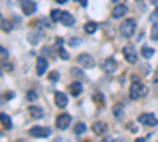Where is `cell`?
<instances>
[{
    "mask_svg": "<svg viewBox=\"0 0 158 142\" xmlns=\"http://www.w3.org/2000/svg\"><path fill=\"white\" fill-rule=\"evenodd\" d=\"M130 98L131 99H139V98H144L147 93H149V88L147 85H144L142 82H133L130 85Z\"/></svg>",
    "mask_w": 158,
    "mask_h": 142,
    "instance_id": "cell-1",
    "label": "cell"
},
{
    "mask_svg": "<svg viewBox=\"0 0 158 142\" xmlns=\"http://www.w3.org/2000/svg\"><path fill=\"white\" fill-rule=\"evenodd\" d=\"M0 76H2V70H0Z\"/></svg>",
    "mask_w": 158,
    "mask_h": 142,
    "instance_id": "cell-37",
    "label": "cell"
},
{
    "mask_svg": "<svg viewBox=\"0 0 158 142\" xmlns=\"http://www.w3.org/2000/svg\"><path fill=\"white\" fill-rule=\"evenodd\" d=\"M27 38H29L30 44H38V41H41V38H43V32L41 30H32V32H29Z\"/></svg>",
    "mask_w": 158,
    "mask_h": 142,
    "instance_id": "cell-12",
    "label": "cell"
},
{
    "mask_svg": "<svg viewBox=\"0 0 158 142\" xmlns=\"http://www.w3.org/2000/svg\"><path fill=\"white\" fill-rule=\"evenodd\" d=\"M77 63H79L82 68H94V67H95L94 57L89 55V54H79V55H77Z\"/></svg>",
    "mask_w": 158,
    "mask_h": 142,
    "instance_id": "cell-6",
    "label": "cell"
},
{
    "mask_svg": "<svg viewBox=\"0 0 158 142\" xmlns=\"http://www.w3.org/2000/svg\"><path fill=\"white\" fill-rule=\"evenodd\" d=\"M112 2L115 3V2H122V0H112ZM122 3H123V2H122Z\"/></svg>",
    "mask_w": 158,
    "mask_h": 142,
    "instance_id": "cell-36",
    "label": "cell"
},
{
    "mask_svg": "<svg viewBox=\"0 0 158 142\" xmlns=\"http://www.w3.org/2000/svg\"><path fill=\"white\" fill-rule=\"evenodd\" d=\"M68 90H70V93H71L73 96H79V95L82 93V84L79 82V81H74V82L70 84Z\"/></svg>",
    "mask_w": 158,
    "mask_h": 142,
    "instance_id": "cell-15",
    "label": "cell"
},
{
    "mask_svg": "<svg viewBox=\"0 0 158 142\" xmlns=\"http://www.w3.org/2000/svg\"><path fill=\"white\" fill-rule=\"evenodd\" d=\"M101 70H103L104 73H108V74H112V73L117 70V62H115L112 57L104 59V60L101 62Z\"/></svg>",
    "mask_w": 158,
    "mask_h": 142,
    "instance_id": "cell-8",
    "label": "cell"
},
{
    "mask_svg": "<svg viewBox=\"0 0 158 142\" xmlns=\"http://www.w3.org/2000/svg\"><path fill=\"white\" fill-rule=\"evenodd\" d=\"M150 36H152V40H153V41H156V40H158V24H153V25H152Z\"/></svg>",
    "mask_w": 158,
    "mask_h": 142,
    "instance_id": "cell-25",
    "label": "cell"
},
{
    "mask_svg": "<svg viewBox=\"0 0 158 142\" xmlns=\"http://www.w3.org/2000/svg\"><path fill=\"white\" fill-rule=\"evenodd\" d=\"M71 123V117L68 114H60L57 115V119H56V126L59 128V130H67V128L70 126Z\"/></svg>",
    "mask_w": 158,
    "mask_h": 142,
    "instance_id": "cell-9",
    "label": "cell"
},
{
    "mask_svg": "<svg viewBox=\"0 0 158 142\" xmlns=\"http://www.w3.org/2000/svg\"><path fill=\"white\" fill-rule=\"evenodd\" d=\"M0 57H3V59L8 57V51H6L3 46H0Z\"/></svg>",
    "mask_w": 158,
    "mask_h": 142,
    "instance_id": "cell-28",
    "label": "cell"
},
{
    "mask_svg": "<svg viewBox=\"0 0 158 142\" xmlns=\"http://www.w3.org/2000/svg\"><path fill=\"white\" fill-rule=\"evenodd\" d=\"M0 30L11 32V30H13V22L8 21V19H2V21H0Z\"/></svg>",
    "mask_w": 158,
    "mask_h": 142,
    "instance_id": "cell-21",
    "label": "cell"
},
{
    "mask_svg": "<svg viewBox=\"0 0 158 142\" xmlns=\"http://www.w3.org/2000/svg\"><path fill=\"white\" fill-rule=\"evenodd\" d=\"M97 29H98V24L94 22V21H89V22H85V25H84V30H85L87 33H95Z\"/></svg>",
    "mask_w": 158,
    "mask_h": 142,
    "instance_id": "cell-20",
    "label": "cell"
},
{
    "mask_svg": "<svg viewBox=\"0 0 158 142\" xmlns=\"http://www.w3.org/2000/svg\"><path fill=\"white\" fill-rule=\"evenodd\" d=\"M85 130H87L85 125H84V123H81V122L74 125V134H82V133H85Z\"/></svg>",
    "mask_w": 158,
    "mask_h": 142,
    "instance_id": "cell-24",
    "label": "cell"
},
{
    "mask_svg": "<svg viewBox=\"0 0 158 142\" xmlns=\"http://www.w3.org/2000/svg\"><path fill=\"white\" fill-rule=\"evenodd\" d=\"M38 98V93L35 92V90H30V92H27V99L29 101H35Z\"/></svg>",
    "mask_w": 158,
    "mask_h": 142,
    "instance_id": "cell-27",
    "label": "cell"
},
{
    "mask_svg": "<svg viewBox=\"0 0 158 142\" xmlns=\"http://www.w3.org/2000/svg\"><path fill=\"white\" fill-rule=\"evenodd\" d=\"M46 70H48V60L44 57H40L36 60V74L38 76H43L46 73Z\"/></svg>",
    "mask_w": 158,
    "mask_h": 142,
    "instance_id": "cell-13",
    "label": "cell"
},
{
    "mask_svg": "<svg viewBox=\"0 0 158 142\" xmlns=\"http://www.w3.org/2000/svg\"><path fill=\"white\" fill-rule=\"evenodd\" d=\"M92 131H94L95 134H104L108 131V125L104 123V122H95L94 125H92Z\"/></svg>",
    "mask_w": 158,
    "mask_h": 142,
    "instance_id": "cell-14",
    "label": "cell"
},
{
    "mask_svg": "<svg viewBox=\"0 0 158 142\" xmlns=\"http://www.w3.org/2000/svg\"><path fill=\"white\" fill-rule=\"evenodd\" d=\"M60 59H63V60H68V59H70V55H68V52H67V51L60 49Z\"/></svg>",
    "mask_w": 158,
    "mask_h": 142,
    "instance_id": "cell-29",
    "label": "cell"
},
{
    "mask_svg": "<svg viewBox=\"0 0 158 142\" xmlns=\"http://www.w3.org/2000/svg\"><path fill=\"white\" fill-rule=\"evenodd\" d=\"M153 84H155V87L158 88V77H156V79H155V81H153Z\"/></svg>",
    "mask_w": 158,
    "mask_h": 142,
    "instance_id": "cell-35",
    "label": "cell"
},
{
    "mask_svg": "<svg viewBox=\"0 0 158 142\" xmlns=\"http://www.w3.org/2000/svg\"><path fill=\"white\" fill-rule=\"evenodd\" d=\"M62 13H63V11H60V10H52V11H51V21L60 22V19H62Z\"/></svg>",
    "mask_w": 158,
    "mask_h": 142,
    "instance_id": "cell-23",
    "label": "cell"
},
{
    "mask_svg": "<svg viewBox=\"0 0 158 142\" xmlns=\"http://www.w3.org/2000/svg\"><path fill=\"white\" fill-rule=\"evenodd\" d=\"M101 142H117V140H115L114 137H111V136H108V137H104V139H103Z\"/></svg>",
    "mask_w": 158,
    "mask_h": 142,
    "instance_id": "cell-31",
    "label": "cell"
},
{
    "mask_svg": "<svg viewBox=\"0 0 158 142\" xmlns=\"http://www.w3.org/2000/svg\"><path fill=\"white\" fill-rule=\"evenodd\" d=\"M0 123L3 125V128H5V130H11V126H13V123H11V119L8 117L6 114H3V112H0Z\"/></svg>",
    "mask_w": 158,
    "mask_h": 142,
    "instance_id": "cell-18",
    "label": "cell"
},
{
    "mask_svg": "<svg viewBox=\"0 0 158 142\" xmlns=\"http://www.w3.org/2000/svg\"><path fill=\"white\" fill-rule=\"evenodd\" d=\"M112 114H114V119L122 120L123 119V106L122 104H115L114 109H112Z\"/></svg>",
    "mask_w": 158,
    "mask_h": 142,
    "instance_id": "cell-19",
    "label": "cell"
},
{
    "mask_svg": "<svg viewBox=\"0 0 158 142\" xmlns=\"http://www.w3.org/2000/svg\"><path fill=\"white\" fill-rule=\"evenodd\" d=\"M60 22H62L63 25H68V27H71V25H74V18L70 14L68 11H63V13H62V19H60Z\"/></svg>",
    "mask_w": 158,
    "mask_h": 142,
    "instance_id": "cell-16",
    "label": "cell"
},
{
    "mask_svg": "<svg viewBox=\"0 0 158 142\" xmlns=\"http://www.w3.org/2000/svg\"><path fill=\"white\" fill-rule=\"evenodd\" d=\"M74 2H77L81 6H85V5H87V0H74Z\"/></svg>",
    "mask_w": 158,
    "mask_h": 142,
    "instance_id": "cell-32",
    "label": "cell"
},
{
    "mask_svg": "<svg viewBox=\"0 0 158 142\" xmlns=\"http://www.w3.org/2000/svg\"><path fill=\"white\" fill-rule=\"evenodd\" d=\"M59 77H60V74H59L57 71H51V73H49V77H48V79H49L51 82H57V81H59Z\"/></svg>",
    "mask_w": 158,
    "mask_h": 142,
    "instance_id": "cell-26",
    "label": "cell"
},
{
    "mask_svg": "<svg viewBox=\"0 0 158 142\" xmlns=\"http://www.w3.org/2000/svg\"><path fill=\"white\" fill-rule=\"evenodd\" d=\"M56 2H57V3H62V5H63V3H67L68 0H56Z\"/></svg>",
    "mask_w": 158,
    "mask_h": 142,
    "instance_id": "cell-33",
    "label": "cell"
},
{
    "mask_svg": "<svg viewBox=\"0 0 158 142\" xmlns=\"http://www.w3.org/2000/svg\"><path fill=\"white\" fill-rule=\"evenodd\" d=\"M29 133L33 137H48V136H51V128H48V126H33V128H30Z\"/></svg>",
    "mask_w": 158,
    "mask_h": 142,
    "instance_id": "cell-5",
    "label": "cell"
},
{
    "mask_svg": "<svg viewBox=\"0 0 158 142\" xmlns=\"http://www.w3.org/2000/svg\"><path fill=\"white\" fill-rule=\"evenodd\" d=\"M79 43H81V40H79V38H71V40H70V44L71 46H79Z\"/></svg>",
    "mask_w": 158,
    "mask_h": 142,
    "instance_id": "cell-30",
    "label": "cell"
},
{
    "mask_svg": "<svg viewBox=\"0 0 158 142\" xmlns=\"http://www.w3.org/2000/svg\"><path fill=\"white\" fill-rule=\"evenodd\" d=\"M127 11H128L127 3H117L114 6V10H112V18L114 19H120V18H123L127 14Z\"/></svg>",
    "mask_w": 158,
    "mask_h": 142,
    "instance_id": "cell-10",
    "label": "cell"
},
{
    "mask_svg": "<svg viewBox=\"0 0 158 142\" xmlns=\"http://www.w3.org/2000/svg\"><path fill=\"white\" fill-rule=\"evenodd\" d=\"M122 54H123V59L128 62V63H136L138 62V52H136V49L128 44L122 49Z\"/></svg>",
    "mask_w": 158,
    "mask_h": 142,
    "instance_id": "cell-3",
    "label": "cell"
},
{
    "mask_svg": "<svg viewBox=\"0 0 158 142\" xmlns=\"http://www.w3.org/2000/svg\"><path fill=\"white\" fill-rule=\"evenodd\" d=\"M138 122L144 126H156L158 125V119L155 117L153 114H141Z\"/></svg>",
    "mask_w": 158,
    "mask_h": 142,
    "instance_id": "cell-4",
    "label": "cell"
},
{
    "mask_svg": "<svg viewBox=\"0 0 158 142\" xmlns=\"http://www.w3.org/2000/svg\"><path fill=\"white\" fill-rule=\"evenodd\" d=\"M156 142H158V140H156Z\"/></svg>",
    "mask_w": 158,
    "mask_h": 142,
    "instance_id": "cell-38",
    "label": "cell"
},
{
    "mask_svg": "<svg viewBox=\"0 0 158 142\" xmlns=\"http://www.w3.org/2000/svg\"><path fill=\"white\" fill-rule=\"evenodd\" d=\"M54 101H56V106L57 108H65L68 104V96H67V93H63V92H56V95H54Z\"/></svg>",
    "mask_w": 158,
    "mask_h": 142,
    "instance_id": "cell-11",
    "label": "cell"
},
{
    "mask_svg": "<svg viewBox=\"0 0 158 142\" xmlns=\"http://www.w3.org/2000/svg\"><path fill=\"white\" fill-rule=\"evenodd\" d=\"M29 114L33 119H41L43 117V109L40 106H29Z\"/></svg>",
    "mask_w": 158,
    "mask_h": 142,
    "instance_id": "cell-17",
    "label": "cell"
},
{
    "mask_svg": "<svg viewBox=\"0 0 158 142\" xmlns=\"http://www.w3.org/2000/svg\"><path fill=\"white\" fill-rule=\"evenodd\" d=\"M118 30H120V35L125 36V38H131L135 35L136 32V21L135 19H125L120 27H118Z\"/></svg>",
    "mask_w": 158,
    "mask_h": 142,
    "instance_id": "cell-2",
    "label": "cell"
},
{
    "mask_svg": "<svg viewBox=\"0 0 158 142\" xmlns=\"http://www.w3.org/2000/svg\"><path fill=\"white\" fill-rule=\"evenodd\" d=\"M144 140H146V139H144V137H139V139H136L135 142H144Z\"/></svg>",
    "mask_w": 158,
    "mask_h": 142,
    "instance_id": "cell-34",
    "label": "cell"
},
{
    "mask_svg": "<svg viewBox=\"0 0 158 142\" xmlns=\"http://www.w3.org/2000/svg\"><path fill=\"white\" fill-rule=\"evenodd\" d=\"M153 54H155V51H153L152 47H149V46H144V47L141 49V55H142L144 59H150Z\"/></svg>",
    "mask_w": 158,
    "mask_h": 142,
    "instance_id": "cell-22",
    "label": "cell"
},
{
    "mask_svg": "<svg viewBox=\"0 0 158 142\" xmlns=\"http://www.w3.org/2000/svg\"><path fill=\"white\" fill-rule=\"evenodd\" d=\"M21 8H22V13L25 16H30L36 11V3L33 0H21Z\"/></svg>",
    "mask_w": 158,
    "mask_h": 142,
    "instance_id": "cell-7",
    "label": "cell"
}]
</instances>
